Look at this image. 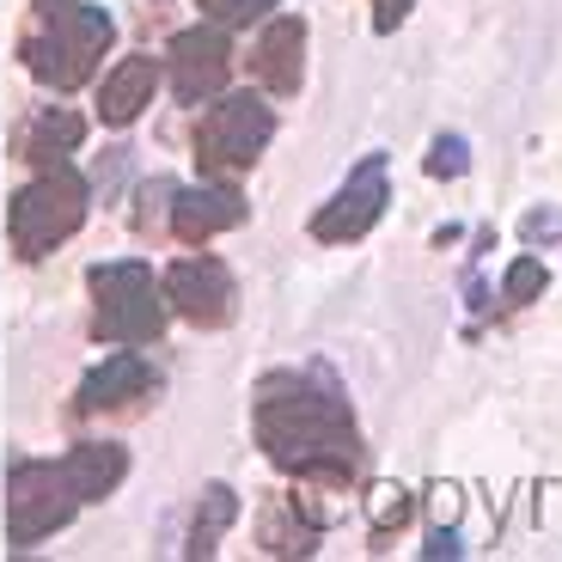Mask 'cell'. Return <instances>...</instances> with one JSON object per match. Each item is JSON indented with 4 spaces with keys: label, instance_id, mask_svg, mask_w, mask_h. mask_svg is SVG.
Wrapping results in <instances>:
<instances>
[{
    "label": "cell",
    "instance_id": "21",
    "mask_svg": "<svg viewBox=\"0 0 562 562\" xmlns=\"http://www.w3.org/2000/svg\"><path fill=\"white\" fill-rule=\"evenodd\" d=\"M520 245L526 251H550V245H562V209H526L520 214Z\"/></svg>",
    "mask_w": 562,
    "mask_h": 562
},
{
    "label": "cell",
    "instance_id": "16",
    "mask_svg": "<svg viewBox=\"0 0 562 562\" xmlns=\"http://www.w3.org/2000/svg\"><path fill=\"white\" fill-rule=\"evenodd\" d=\"M239 526V495H233V483H209V490L196 495V514H190V532H183V557L202 562L221 550V538Z\"/></svg>",
    "mask_w": 562,
    "mask_h": 562
},
{
    "label": "cell",
    "instance_id": "10",
    "mask_svg": "<svg viewBox=\"0 0 562 562\" xmlns=\"http://www.w3.org/2000/svg\"><path fill=\"white\" fill-rule=\"evenodd\" d=\"M159 385L166 380H159V367L147 361V355L116 349L80 380V392H74V416L80 422H92V416H135V409H147L159 397Z\"/></svg>",
    "mask_w": 562,
    "mask_h": 562
},
{
    "label": "cell",
    "instance_id": "18",
    "mask_svg": "<svg viewBox=\"0 0 562 562\" xmlns=\"http://www.w3.org/2000/svg\"><path fill=\"white\" fill-rule=\"evenodd\" d=\"M544 288H550V269L538 263V257H514L507 276H502V312H526Z\"/></svg>",
    "mask_w": 562,
    "mask_h": 562
},
{
    "label": "cell",
    "instance_id": "7",
    "mask_svg": "<svg viewBox=\"0 0 562 562\" xmlns=\"http://www.w3.org/2000/svg\"><path fill=\"white\" fill-rule=\"evenodd\" d=\"M392 209V154H361V166L342 178V190L306 221L318 245H361Z\"/></svg>",
    "mask_w": 562,
    "mask_h": 562
},
{
    "label": "cell",
    "instance_id": "6",
    "mask_svg": "<svg viewBox=\"0 0 562 562\" xmlns=\"http://www.w3.org/2000/svg\"><path fill=\"white\" fill-rule=\"evenodd\" d=\"M269 140H276V111L257 92H221L190 128V159H196L202 178L233 183L263 159Z\"/></svg>",
    "mask_w": 562,
    "mask_h": 562
},
{
    "label": "cell",
    "instance_id": "1",
    "mask_svg": "<svg viewBox=\"0 0 562 562\" xmlns=\"http://www.w3.org/2000/svg\"><path fill=\"white\" fill-rule=\"evenodd\" d=\"M251 435L276 471L318 490H355L367 464L361 422L330 367H276L251 392Z\"/></svg>",
    "mask_w": 562,
    "mask_h": 562
},
{
    "label": "cell",
    "instance_id": "11",
    "mask_svg": "<svg viewBox=\"0 0 562 562\" xmlns=\"http://www.w3.org/2000/svg\"><path fill=\"white\" fill-rule=\"evenodd\" d=\"M245 68H251V80L263 86L269 99H294L300 86H306V19L269 13L251 43V56H245Z\"/></svg>",
    "mask_w": 562,
    "mask_h": 562
},
{
    "label": "cell",
    "instance_id": "5",
    "mask_svg": "<svg viewBox=\"0 0 562 562\" xmlns=\"http://www.w3.org/2000/svg\"><path fill=\"white\" fill-rule=\"evenodd\" d=\"M86 294H92V342L111 349H140V342L166 337V288L140 257H111V263L86 269Z\"/></svg>",
    "mask_w": 562,
    "mask_h": 562
},
{
    "label": "cell",
    "instance_id": "14",
    "mask_svg": "<svg viewBox=\"0 0 562 562\" xmlns=\"http://www.w3.org/2000/svg\"><path fill=\"white\" fill-rule=\"evenodd\" d=\"M318 538L324 526L300 507V495H263V507H257V550L263 557H312Z\"/></svg>",
    "mask_w": 562,
    "mask_h": 562
},
{
    "label": "cell",
    "instance_id": "23",
    "mask_svg": "<svg viewBox=\"0 0 562 562\" xmlns=\"http://www.w3.org/2000/svg\"><path fill=\"white\" fill-rule=\"evenodd\" d=\"M428 514H435V526H459V490H452V483H435V490H428Z\"/></svg>",
    "mask_w": 562,
    "mask_h": 562
},
{
    "label": "cell",
    "instance_id": "25",
    "mask_svg": "<svg viewBox=\"0 0 562 562\" xmlns=\"http://www.w3.org/2000/svg\"><path fill=\"white\" fill-rule=\"evenodd\" d=\"M422 557H428V562H435V557H464L459 526H435V532H428V544H422Z\"/></svg>",
    "mask_w": 562,
    "mask_h": 562
},
{
    "label": "cell",
    "instance_id": "15",
    "mask_svg": "<svg viewBox=\"0 0 562 562\" xmlns=\"http://www.w3.org/2000/svg\"><path fill=\"white\" fill-rule=\"evenodd\" d=\"M86 140V116L68 111V104H43L37 116L25 123V135H19V159L25 166H56V159H74Z\"/></svg>",
    "mask_w": 562,
    "mask_h": 562
},
{
    "label": "cell",
    "instance_id": "17",
    "mask_svg": "<svg viewBox=\"0 0 562 562\" xmlns=\"http://www.w3.org/2000/svg\"><path fill=\"white\" fill-rule=\"evenodd\" d=\"M409 514H416V502H409V490H397V483H373L367 490V520H373V550H392V532H404Z\"/></svg>",
    "mask_w": 562,
    "mask_h": 562
},
{
    "label": "cell",
    "instance_id": "19",
    "mask_svg": "<svg viewBox=\"0 0 562 562\" xmlns=\"http://www.w3.org/2000/svg\"><path fill=\"white\" fill-rule=\"evenodd\" d=\"M422 171H428V178L435 183H452V178H464V171H471V140L464 135H435L428 140V159H422Z\"/></svg>",
    "mask_w": 562,
    "mask_h": 562
},
{
    "label": "cell",
    "instance_id": "2",
    "mask_svg": "<svg viewBox=\"0 0 562 562\" xmlns=\"http://www.w3.org/2000/svg\"><path fill=\"white\" fill-rule=\"evenodd\" d=\"M128 477V452L116 440H80L61 459L7 464V550H37L92 502H111Z\"/></svg>",
    "mask_w": 562,
    "mask_h": 562
},
{
    "label": "cell",
    "instance_id": "13",
    "mask_svg": "<svg viewBox=\"0 0 562 562\" xmlns=\"http://www.w3.org/2000/svg\"><path fill=\"white\" fill-rule=\"evenodd\" d=\"M159 92V56H123L111 74L99 80V123L104 128H128Z\"/></svg>",
    "mask_w": 562,
    "mask_h": 562
},
{
    "label": "cell",
    "instance_id": "4",
    "mask_svg": "<svg viewBox=\"0 0 562 562\" xmlns=\"http://www.w3.org/2000/svg\"><path fill=\"white\" fill-rule=\"evenodd\" d=\"M92 214V183L74 159H56V166H43L25 190H13L7 202V245H13L19 263H43L49 251L74 239Z\"/></svg>",
    "mask_w": 562,
    "mask_h": 562
},
{
    "label": "cell",
    "instance_id": "9",
    "mask_svg": "<svg viewBox=\"0 0 562 562\" xmlns=\"http://www.w3.org/2000/svg\"><path fill=\"white\" fill-rule=\"evenodd\" d=\"M166 74H171V99L178 104H209L226 92V80H233V37H226V25H190L178 31V37L166 43Z\"/></svg>",
    "mask_w": 562,
    "mask_h": 562
},
{
    "label": "cell",
    "instance_id": "22",
    "mask_svg": "<svg viewBox=\"0 0 562 562\" xmlns=\"http://www.w3.org/2000/svg\"><path fill=\"white\" fill-rule=\"evenodd\" d=\"M171 196H178V183H171V178H147V183H140V190H135V226H140V233H154L159 214H171Z\"/></svg>",
    "mask_w": 562,
    "mask_h": 562
},
{
    "label": "cell",
    "instance_id": "12",
    "mask_svg": "<svg viewBox=\"0 0 562 562\" xmlns=\"http://www.w3.org/2000/svg\"><path fill=\"white\" fill-rule=\"evenodd\" d=\"M245 214L251 209H245V196L233 190V183L202 178V183H190V190L171 196L166 226H171L178 245H209V239H221V233H233V226H245Z\"/></svg>",
    "mask_w": 562,
    "mask_h": 562
},
{
    "label": "cell",
    "instance_id": "3",
    "mask_svg": "<svg viewBox=\"0 0 562 562\" xmlns=\"http://www.w3.org/2000/svg\"><path fill=\"white\" fill-rule=\"evenodd\" d=\"M111 43L116 19L92 0H31L25 25H19V61L49 92H80L111 56Z\"/></svg>",
    "mask_w": 562,
    "mask_h": 562
},
{
    "label": "cell",
    "instance_id": "24",
    "mask_svg": "<svg viewBox=\"0 0 562 562\" xmlns=\"http://www.w3.org/2000/svg\"><path fill=\"white\" fill-rule=\"evenodd\" d=\"M409 7H416V0H373V31H380V37H392V31L409 19Z\"/></svg>",
    "mask_w": 562,
    "mask_h": 562
},
{
    "label": "cell",
    "instance_id": "8",
    "mask_svg": "<svg viewBox=\"0 0 562 562\" xmlns=\"http://www.w3.org/2000/svg\"><path fill=\"white\" fill-rule=\"evenodd\" d=\"M159 288H166V306L183 324H196V330H226L233 312H239V281H233V269L221 257H209L202 245H196V257H178L159 276Z\"/></svg>",
    "mask_w": 562,
    "mask_h": 562
},
{
    "label": "cell",
    "instance_id": "20",
    "mask_svg": "<svg viewBox=\"0 0 562 562\" xmlns=\"http://www.w3.org/2000/svg\"><path fill=\"white\" fill-rule=\"evenodd\" d=\"M196 7H202V19H214V25L245 31V25H263L281 0H196Z\"/></svg>",
    "mask_w": 562,
    "mask_h": 562
}]
</instances>
